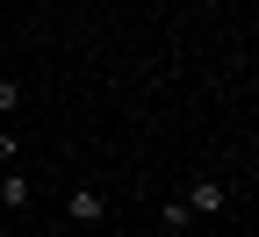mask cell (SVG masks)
Wrapping results in <instances>:
<instances>
[{
	"label": "cell",
	"mask_w": 259,
	"mask_h": 237,
	"mask_svg": "<svg viewBox=\"0 0 259 237\" xmlns=\"http://www.w3.org/2000/svg\"><path fill=\"white\" fill-rule=\"evenodd\" d=\"M180 201H187V216H223V209H231V187H223V180H194Z\"/></svg>",
	"instance_id": "6da1fadb"
},
{
	"label": "cell",
	"mask_w": 259,
	"mask_h": 237,
	"mask_svg": "<svg viewBox=\"0 0 259 237\" xmlns=\"http://www.w3.org/2000/svg\"><path fill=\"white\" fill-rule=\"evenodd\" d=\"M65 209H72V223H101V216H108V194H101V187H72Z\"/></svg>",
	"instance_id": "7a4b0ae2"
},
{
	"label": "cell",
	"mask_w": 259,
	"mask_h": 237,
	"mask_svg": "<svg viewBox=\"0 0 259 237\" xmlns=\"http://www.w3.org/2000/svg\"><path fill=\"white\" fill-rule=\"evenodd\" d=\"M29 201H36V187H29V173H0V209H8V216H22Z\"/></svg>",
	"instance_id": "3957f363"
},
{
	"label": "cell",
	"mask_w": 259,
	"mask_h": 237,
	"mask_svg": "<svg viewBox=\"0 0 259 237\" xmlns=\"http://www.w3.org/2000/svg\"><path fill=\"white\" fill-rule=\"evenodd\" d=\"M15 101H22V86H15V79H0V115H15Z\"/></svg>",
	"instance_id": "277c9868"
}]
</instances>
